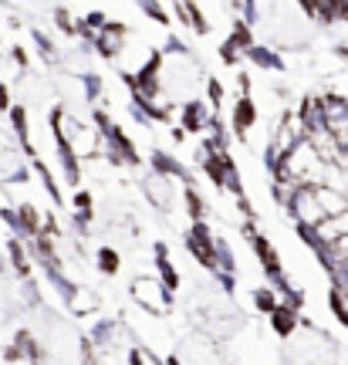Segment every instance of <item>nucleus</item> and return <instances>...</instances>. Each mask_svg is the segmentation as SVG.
<instances>
[{"label":"nucleus","instance_id":"7ed1b4c3","mask_svg":"<svg viewBox=\"0 0 348 365\" xmlns=\"http://www.w3.org/2000/svg\"><path fill=\"white\" fill-rule=\"evenodd\" d=\"M132 294H135V301H142V304H145L149 312L166 314L169 298L163 294V287L155 284V281H149V277H142V281H135V284H132Z\"/></svg>","mask_w":348,"mask_h":365},{"label":"nucleus","instance_id":"6e6552de","mask_svg":"<svg viewBox=\"0 0 348 365\" xmlns=\"http://www.w3.org/2000/svg\"><path fill=\"white\" fill-rule=\"evenodd\" d=\"M257 254L264 257V267H267L271 274L281 271V264H277V254L271 250V244H267V240H257Z\"/></svg>","mask_w":348,"mask_h":365},{"label":"nucleus","instance_id":"f8f14e48","mask_svg":"<svg viewBox=\"0 0 348 365\" xmlns=\"http://www.w3.org/2000/svg\"><path fill=\"white\" fill-rule=\"evenodd\" d=\"M0 108H7V88H0Z\"/></svg>","mask_w":348,"mask_h":365},{"label":"nucleus","instance_id":"9d476101","mask_svg":"<svg viewBox=\"0 0 348 365\" xmlns=\"http://www.w3.org/2000/svg\"><path fill=\"white\" fill-rule=\"evenodd\" d=\"M98 261H102V271H105V274H116V271H118L116 250H102V254H98Z\"/></svg>","mask_w":348,"mask_h":365},{"label":"nucleus","instance_id":"20e7f679","mask_svg":"<svg viewBox=\"0 0 348 365\" xmlns=\"http://www.w3.org/2000/svg\"><path fill=\"white\" fill-rule=\"evenodd\" d=\"M311 190H314V200H318L324 217H338V213L348 210V200L338 190H332V186H311Z\"/></svg>","mask_w":348,"mask_h":365},{"label":"nucleus","instance_id":"f03ea898","mask_svg":"<svg viewBox=\"0 0 348 365\" xmlns=\"http://www.w3.org/2000/svg\"><path fill=\"white\" fill-rule=\"evenodd\" d=\"M291 207H295V213L301 217V223L304 227H318V223L324 220L322 207H318V200H314V190L311 186H301L295 193V200H291Z\"/></svg>","mask_w":348,"mask_h":365},{"label":"nucleus","instance_id":"39448f33","mask_svg":"<svg viewBox=\"0 0 348 365\" xmlns=\"http://www.w3.org/2000/svg\"><path fill=\"white\" fill-rule=\"evenodd\" d=\"M314 234H318L322 244H332L335 237H345L348 234V210L345 213H338V217H324V220L314 227Z\"/></svg>","mask_w":348,"mask_h":365},{"label":"nucleus","instance_id":"0eeeda50","mask_svg":"<svg viewBox=\"0 0 348 365\" xmlns=\"http://www.w3.org/2000/svg\"><path fill=\"white\" fill-rule=\"evenodd\" d=\"M295 325H297V318L291 308H274V331H277L281 339H287V335L295 331Z\"/></svg>","mask_w":348,"mask_h":365},{"label":"nucleus","instance_id":"9b49d317","mask_svg":"<svg viewBox=\"0 0 348 365\" xmlns=\"http://www.w3.org/2000/svg\"><path fill=\"white\" fill-rule=\"evenodd\" d=\"M254 301H257V308H264V312H274V294L267 287H260L257 294H254Z\"/></svg>","mask_w":348,"mask_h":365},{"label":"nucleus","instance_id":"ddd939ff","mask_svg":"<svg viewBox=\"0 0 348 365\" xmlns=\"http://www.w3.org/2000/svg\"><path fill=\"white\" fill-rule=\"evenodd\" d=\"M345 271H348V261H345Z\"/></svg>","mask_w":348,"mask_h":365},{"label":"nucleus","instance_id":"423d86ee","mask_svg":"<svg viewBox=\"0 0 348 365\" xmlns=\"http://www.w3.org/2000/svg\"><path fill=\"white\" fill-rule=\"evenodd\" d=\"M254 115H257V112H254V105L247 102V98H240V102H237V108H233V129L247 132V129H250V122H254Z\"/></svg>","mask_w":348,"mask_h":365},{"label":"nucleus","instance_id":"f257e3e1","mask_svg":"<svg viewBox=\"0 0 348 365\" xmlns=\"http://www.w3.org/2000/svg\"><path fill=\"white\" fill-rule=\"evenodd\" d=\"M284 180L297 182V186H318L322 182V159L314 153L311 143H297L291 145V153L284 159Z\"/></svg>","mask_w":348,"mask_h":365},{"label":"nucleus","instance_id":"1a4fd4ad","mask_svg":"<svg viewBox=\"0 0 348 365\" xmlns=\"http://www.w3.org/2000/svg\"><path fill=\"white\" fill-rule=\"evenodd\" d=\"M328 250H332V261H335V264H345L348 261V234L345 237H335V240L328 244Z\"/></svg>","mask_w":348,"mask_h":365}]
</instances>
